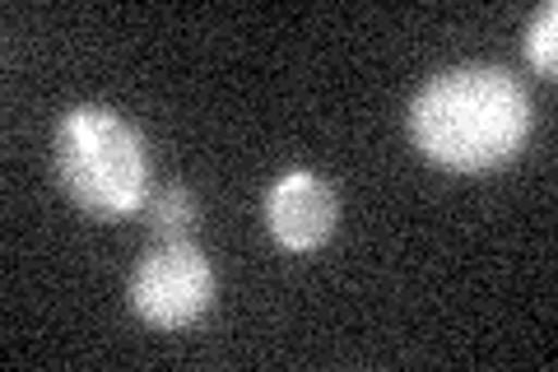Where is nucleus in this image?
Returning <instances> with one entry per match:
<instances>
[{
  "label": "nucleus",
  "instance_id": "f257e3e1",
  "mask_svg": "<svg viewBox=\"0 0 558 372\" xmlns=\"http://www.w3.org/2000/svg\"><path fill=\"white\" fill-rule=\"evenodd\" d=\"M531 98L502 65H457L433 75L410 103L414 149L451 172H488L531 140Z\"/></svg>",
  "mask_w": 558,
  "mask_h": 372
},
{
  "label": "nucleus",
  "instance_id": "f03ea898",
  "mask_svg": "<svg viewBox=\"0 0 558 372\" xmlns=\"http://www.w3.org/2000/svg\"><path fill=\"white\" fill-rule=\"evenodd\" d=\"M51 164L65 196L94 219H126L149 201V154L131 117L80 103L57 121Z\"/></svg>",
  "mask_w": 558,
  "mask_h": 372
},
{
  "label": "nucleus",
  "instance_id": "7ed1b4c3",
  "mask_svg": "<svg viewBox=\"0 0 558 372\" xmlns=\"http://www.w3.org/2000/svg\"><path fill=\"white\" fill-rule=\"evenodd\" d=\"M131 308L159 331H182L215 308V271L196 242H154L131 275Z\"/></svg>",
  "mask_w": 558,
  "mask_h": 372
},
{
  "label": "nucleus",
  "instance_id": "20e7f679",
  "mask_svg": "<svg viewBox=\"0 0 558 372\" xmlns=\"http://www.w3.org/2000/svg\"><path fill=\"white\" fill-rule=\"evenodd\" d=\"M336 191L317 172H284L266 191V228L284 252H317L336 233Z\"/></svg>",
  "mask_w": 558,
  "mask_h": 372
},
{
  "label": "nucleus",
  "instance_id": "39448f33",
  "mask_svg": "<svg viewBox=\"0 0 558 372\" xmlns=\"http://www.w3.org/2000/svg\"><path fill=\"white\" fill-rule=\"evenodd\" d=\"M145 219H149V233L154 242H182L191 228L201 219V205L191 196V187L182 182H168L163 191H149L145 201Z\"/></svg>",
  "mask_w": 558,
  "mask_h": 372
},
{
  "label": "nucleus",
  "instance_id": "423d86ee",
  "mask_svg": "<svg viewBox=\"0 0 558 372\" xmlns=\"http://www.w3.org/2000/svg\"><path fill=\"white\" fill-rule=\"evenodd\" d=\"M526 61L539 75H554L558 70V5H539L526 24Z\"/></svg>",
  "mask_w": 558,
  "mask_h": 372
}]
</instances>
